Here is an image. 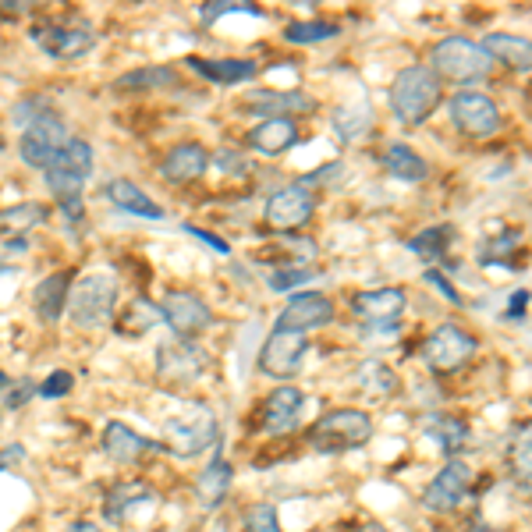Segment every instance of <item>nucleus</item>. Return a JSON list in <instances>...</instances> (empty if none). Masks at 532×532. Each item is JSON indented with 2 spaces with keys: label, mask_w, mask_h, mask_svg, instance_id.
<instances>
[{
  "label": "nucleus",
  "mask_w": 532,
  "mask_h": 532,
  "mask_svg": "<svg viewBox=\"0 0 532 532\" xmlns=\"http://www.w3.org/2000/svg\"><path fill=\"white\" fill-rule=\"evenodd\" d=\"M440 103V79L423 64L398 71V79L391 86V107L398 121L405 125H423Z\"/></svg>",
  "instance_id": "obj_1"
},
{
  "label": "nucleus",
  "mask_w": 532,
  "mask_h": 532,
  "mask_svg": "<svg viewBox=\"0 0 532 532\" xmlns=\"http://www.w3.org/2000/svg\"><path fill=\"white\" fill-rule=\"evenodd\" d=\"M114 306H118V281L110 274H86L68 291L71 323L82 330L107 327L114 320Z\"/></svg>",
  "instance_id": "obj_2"
},
{
  "label": "nucleus",
  "mask_w": 532,
  "mask_h": 532,
  "mask_svg": "<svg viewBox=\"0 0 532 532\" xmlns=\"http://www.w3.org/2000/svg\"><path fill=\"white\" fill-rule=\"evenodd\" d=\"M369 437H373V423H369V415L359 412V408H337V412H327L320 423L309 430V444L320 454L355 451V447H362Z\"/></svg>",
  "instance_id": "obj_3"
},
{
  "label": "nucleus",
  "mask_w": 532,
  "mask_h": 532,
  "mask_svg": "<svg viewBox=\"0 0 532 532\" xmlns=\"http://www.w3.org/2000/svg\"><path fill=\"white\" fill-rule=\"evenodd\" d=\"M490 64L493 61L483 54V47L462 40V36H447L430 54V71L447 82H479L490 75Z\"/></svg>",
  "instance_id": "obj_4"
},
{
  "label": "nucleus",
  "mask_w": 532,
  "mask_h": 532,
  "mask_svg": "<svg viewBox=\"0 0 532 532\" xmlns=\"http://www.w3.org/2000/svg\"><path fill=\"white\" fill-rule=\"evenodd\" d=\"M89 171H93V146L82 139H68V146L47 167V188L61 203H79V192L86 188Z\"/></svg>",
  "instance_id": "obj_5"
},
{
  "label": "nucleus",
  "mask_w": 532,
  "mask_h": 532,
  "mask_svg": "<svg viewBox=\"0 0 532 532\" xmlns=\"http://www.w3.org/2000/svg\"><path fill=\"white\" fill-rule=\"evenodd\" d=\"M167 447L181 458H192V454L206 451V447L217 440V419L206 405H188L178 415H171L164 426Z\"/></svg>",
  "instance_id": "obj_6"
},
{
  "label": "nucleus",
  "mask_w": 532,
  "mask_h": 532,
  "mask_svg": "<svg viewBox=\"0 0 532 532\" xmlns=\"http://www.w3.org/2000/svg\"><path fill=\"white\" fill-rule=\"evenodd\" d=\"M64 146H68V128H64V121L57 118V114H40V118L22 132L18 153H22V160L29 167L47 171Z\"/></svg>",
  "instance_id": "obj_7"
},
{
  "label": "nucleus",
  "mask_w": 532,
  "mask_h": 532,
  "mask_svg": "<svg viewBox=\"0 0 532 532\" xmlns=\"http://www.w3.org/2000/svg\"><path fill=\"white\" fill-rule=\"evenodd\" d=\"M476 348H479L476 337H472L469 330L444 323V327H437L426 337L423 359H426V366L437 369V373H454V369H462L465 362L476 355Z\"/></svg>",
  "instance_id": "obj_8"
},
{
  "label": "nucleus",
  "mask_w": 532,
  "mask_h": 532,
  "mask_svg": "<svg viewBox=\"0 0 532 532\" xmlns=\"http://www.w3.org/2000/svg\"><path fill=\"white\" fill-rule=\"evenodd\" d=\"M451 121L469 139H490L501 128V110L483 93H458L451 100Z\"/></svg>",
  "instance_id": "obj_9"
},
{
  "label": "nucleus",
  "mask_w": 532,
  "mask_h": 532,
  "mask_svg": "<svg viewBox=\"0 0 532 532\" xmlns=\"http://www.w3.org/2000/svg\"><path fill=\"white\" fill-rule=\"evenodd\" d=\"M160 313H164L167 327L178 334V341H192V337H199L213 323L210 306L199 295H192V291H171L164 298Z\"/></svg>",
  "instance_id": "obj_10"
},
{
  "label": "nucleus",
  "mask_w": 532,
  "mask_h": 532,
  "mask_svg": "<svg viewBox=\"0 0 532 532\" xmlns=\"http://www.w3.org/2000/svg\"><path fill=\"white\" fill-rule=\"evenodd\" d=\"M313 210H316L313 188L302 185V181L298 185H284L266 203V224L277 227V231H295V227H302L313 217Z\"/></svg>",
  "instance_id": "obj_11"
},
{
  "label": "nucleus",
  "mask_w": 532,
  "mask_h": 532,
  "mask_svg": "<svg viewBox=\"0 0 532 532\" xmlns=\"http://www.w3.org/2000/svg\"><path fill=\"white\" fill-rule=\"evenodd\" d=\"M306 334H291V330H274L266 337L263 355H259V369L274 380H288L298 373L302 359H306Z\"/></svg>",
  "instance_id": "obj_12"
},
{
  "label": "nucleus",
  "mask_w": 532,
  "mask_h": 532,
  "mask_svg": "<svg viewBox=\"0 0 532 532\" xmlns=\"http://www.w3.org/2000/svg\"><path fill=\"white\" fill-rule=\"evenodd\" d=\"M469 490H472V469L465 462H458V458H451V462L433 476V483L426 486L423 504L433 511H454L465 497H469Z\"/></svg>",
  "instance_id": "obj_13"
},
{
  "label": "nucleus",
  "mask_w": 532,
  "mask_h": 532,
  "mask_svg": "<svg viewBox=\"0 0 532 532\" xmlns=\"http://www.w3.org/2000/svg\"><path fill=\"white\" fill-rule=\"evenodd\" d=\"M334 320V302L320 291H306V295H295L288 306L281 309L274 330H291V334H306V330L327 327Z\"/></svg>",
  "instance_id": "obj_14"
},
{
  "label": "nucleus",
  "mask_w": 532,
  "mask_h": 532,
  "mask_svg": "<svg viewBox=\"0 0 532 532\" xmlns=\"http://www.w3.org/2000/svg\"><path fill=\"white\" fill-rule=\"evenodd\" d=\"M352 313L362 323L380 330H391L405 313V291L401 288H376V291H359L352 298Z\"/></svg>",
  "instance_id": "obj_15"
},
{
  "label": "nucleus",
  "mask_w": 532,
  "mask_h": 532,
  "mask_svg": "<svg viewBox=\"0 0 532 532\" xmlns=\"http://www.w3.org/2000/svg\"><path fill=\"white\" fill-rule=\"evenodd\" d=\"M36 43L57 61H75L86 50H93L96 32L89 25H43L36 29Z\"/></svg>",
  "instance_id": "obj_16"
},
{
  "label": "nucleus",
  "mask_w": 532,
  "mask_h": 532,
  "mask_svg": "<svg viewBox=\"0 0 532 532\" xmlns=\"http://www.w3.org/2000/svg\"><path fill=\"white\" fill-rule=\"evenodd\" d=\"M302 412H306V394L298 391V387H291V384L277 387V391L270 394V398H266V405H263V430L274 433V437L298 430V423H302Z\"/></svg>",
  "instance_id": "obj_17"
},
{
  "label": "nucleus",
  "mask_w": 532,
  "mask_h": 532,
  "mask_svg": "<svg viewBox=\"0 0 532 532\" xmlns=\"http://www.w3.org/2000/svg\"><path fill=\"white\" fill-rule=\"evenodd\" d=\"M206 362H210V359H206L196 345H188V341H181V345H164V348H160V355H157L160 380H164V384H171V387L188 384V380L203 376Z\"/></svg>",
  "instance_id": "obj_18"
},
{
  "label": "nucleus",
  "mask_w": 532,
  "mask_h": 532,
  "mask_svg": "<svg viewBox=\"0 0 532 532\" xmlns=\"http://www.w3.org/2000/svg\"><path fill=\"white\" fill-rule=\"evenodd\" d=\"M483 54L490 61H501L511 71H532V40L511 36V32H490L483 40Z\"/></svg>",
  "instance_id": "obj_19"
},
{
  "label": "nucleus",
  "mask_w": 532,
  "mask_h": 532,
  "mask_svg": "<svg viewBox=\"0 0 532 532\" xmlns=\"http://www.w3.org/2000/svg\"><path fill=\"white\" fill-rule=\"evenodd\" d=\"M206 164H210V153L199 142H185V146L171 149V157L160 164V178L171 181V185H185V181L199 178Z\"/></svg>",
  "instance_id": "obj_20"
},
{
  "label": "nucleus",
  "mask_w": 532,
  "mask_h": 532,
  "mask_svg": "<svg viewBox=\"0 0 532 532\" xmlns=\"http://www.w3.org/2000/svg\"><path fill=\"white\" fill-rule=\"evenodd\" d=\"M188 68L217 86H235V82H249L256 75V61H242V57H227V61L224 57H188Z\"/></svg>",
  "instance_id": "obj_21"
},
{
  "label": "nucleus",
  "mask_w": 532,
  "mask_h": 532,
  "mask_svg": "<svg viewBox=\"0 0 532 532\" xmlns=\"http://www.w3.org/2000/svg\"><path fill=\"white\" fill-rule=\"evenodd\" d=\"M249 142L263 157H277V153H284L298 142V125L291 118H266L263 125L252 128Z\"/></svg>",
  "instance_id": "obj_22"
},
{
  "label": "nucleus",
  "mask_w": 532,
  "mask_h": 532,
  "mask_svg": "<svg viewBox=\"0 0 532 532\" xmlns=\"http://www.w3.org/2000/svg\"><path fill=\"white\" fill-rule=\"evenodd\" d=\"M103 447H107L110 458L121 465L142 462V454L153 451V444H149L146 437H139V433H132L125 423H107V430H103Z\"/></svg>",
  "instance_id": "obj_23"
},
{
  "label": "nucleus",
  "mask_w": 532,
  "mask_h": 532,
  "mask_svg": "<svg viewBox=\"0 0 532 532\" xmlns=\"http://www.w3.org/2000/svg\"><path fill=\"white\" fill-rule=\"evenodd\" d=\"M107 199L118 210H125V213H132V217H146V220H160L164 217V206H157L153 199L142 192L139 185H132V181H125V178H118V181H110L107 185Z\"/></svg>",
  "instance_id": "obj_24"
},
{
  "label": "nucleus",
  "mask_w": 532,
  "mask_h": 532,
  "mask_svg": "<svg viewBox=\"0 0 532 532\" xmlns=\"http://www.w3.org/2000/svg\"><path fill=\"white\" fill-rule=\"evenodd\" d=\"M68 284H71V274L68 270H61V274H50L47 281H40V288L32 291V309H36V316H40L43 323H54L57 316H61L64 302H68Z\"/></svg>",
  "instance_id": "obj_25"
},
{
  "label": "nucleus",
  "mask_w": 532,
  "mask_h": 532,
  "mask_svg": "<svg viewBox=\"0 0 532 532\" xmlns=\"http://www.w3.org/2000/svg\"><path fill=\"white\" fill-rule=\"evenodd\" d=\"M245 103L256 110H263L266 118H291V114H302V110H313L316 100H309L306 93H266V89H256V93L245 96Z\"/></svg>",
  "instance_id": "obj_26"
},
{
  "label": "nucleus",
  "mask_w": 532,
  "mask_h": 532,
  "mask_svg": "<svg viewBox=\"0 0 532 532\" xmlns=\"http://www.w3.org/2000/svg\"><path fill=\"white\" fill-rule=\"evenodd\" d=\"M380 160H384L387 174H394V178H401V181H423L426 174H430L426 160L419 157L412 146H405V142H391Z\"/></svg>",
  "instance_id": "obj_27"
},
{
  "label": "nucleus",
  "mask_w": 532,
  "mask_h": 532,
  "mask_svg": "<svg viewBox=\"0 0 532 532\" xmlns=\"http://www.w3.org/2000/svg\"><path fill=\"white\" fill-rule=\"evenodd\" d=\"M227 490H231V465H227L224 458H217V462H210L203 472H199L196 497L203 508H217V504L227 497Z\"/></svg>",
  "instance_id": "obj_28"
},
{
  "label": "nucleus",
  "mask_w": 532,
  "mask_h": 532,
  "mask_svg": "<svg viewBox=\"0 0 532 532\" xmlns=\"http://www.w3.org/2000/svg\"><path fill=\"white\" fill-rule=\"evenodd\" d=\"M423 430H426V437L437 440V444L444 447V454H451V458H454V451H462L465 440H469V426H465L462 419H454V415H426Z\"/></svg>",
  "instance_id": "obj_29"
},
{
  "label": "nucleus",
  "mask_w": 532,
  "mask_h": 532,
  "mask_svg": "<svg viewBox=\"0 0 532 532\" xmlns=\"http://www.w3.org/2000/svg\"><path fill=\"white\" fill-rule=\"evenodd\" d=\"M451 238H454V227H447V224L426 227L423 235H415L412 242H408V249L423 259V263H437V259L447 256V245H451Z\"/></svg>",
  "instance_id": "obj_30"
},
{
  "label": "nucleus",
  "mask_w": 532,
  "mask_h": 532,
  "mask_svg": "<svg viewBox=\"0 0 532 532\" xmlns=\"http://www.w3.org/2000/svg\"><path fill=\"white\" fill-rule=\"evenodd\" d=\"M142 501H153V493L146 490L142 483H121V486H114L110 490V497H107V518L114 522V518H125L128 511L135 508V504H142Z\"/></svg>",
  "instance_id": "obj_31"
},
{
  "label": "nucleus",
  "mask_w": 532,
  "mask_h": 532,
  "mask_svg": "<svg viewBox=\"0 0 532 532\" xmlns=\"http://www.w3.org/2000/svg\"><path fill=\"white\" fill-rule=\"evenodd\" d=\"M178 82V75H174V68H139V71H128V75H121L114 86L118 89H167Z\"/></svg>",
  "instance_id": "obj_32"
},
{
  "label": "nucleus",
  "mask_w": 532,
  "mask_h": 532,
  "mask_svg": "<svg viewBox=\"0 0 532 532\" xmlns=\"http://www.w3.org/2000/svg\"><path fill=\"white\" fill-rule=\"evenodd\" d=\"M394 373L384 366V362H362L359 366V387L369 394V398H384V394L394 391Z\"/></svg>",
  "instance_id": "obj_33"
},
{
  "label": "nucleus",
  "mask_w": 532,
  "mask_h": 532,
  "mask_svg": "<svg viewBox=\"0 0 532 532\" xmlns=\"http://www.w3.org/2000/svg\"><path fill=\"white\" fill-rule=\"evenodd\" d=\"M337 25L334 22H295L284 29V40L288 43H298V47H306V43H327L337 36Z\"/></svg>",
  "instance_id": "obj_34"
},
{
  "label": "nucleus",
  "mask_w": 532,
  "mask_h": 532,
  "mask_svg": "<svg viewBox=\"0 0 532 532\" xmlns=\"http://www.w3.org/2000/svg\"><path fill=\"white\" fill-rule=\"evenodd\" d=\"M511 472H515L518 490H522L525 497H532V440L515 447V454H511Z\"/></svg>",
  "instance_id": "obj_35"
},
{
  "label": "nucleus",
  "mask_w": 532,
  "mask_h": 532,
  "mask_svg": "<svg viewBox=\"0 0 532 532\" xmlns=\"http://www.w3.org/2000/svg\"><path fill=\"white\" fill-rule=\"evenodd\" d=\"M245 532H284L277 522V511L270 504H256V508L245 515Z\"/></svg>",
  "instance_id": "obj_36"
},
{
  "label": "nucleus",
  "mask_w": 532,
  "mask_h": 532,
  "mask_svg": "<svg viewBox=\"0 0 532 532\" xmlns=\"http://www.w3.org/2000/svg\"><path fill=\"white\" fill-rule=\"evenodd\" d=\"M47 210L43 206H18V210L0 213V224H22V231H29V224H43Z\"/></svg>",
  "instance_id": "obj_37"
},
{
  "label": "nucleus",
  "mask_w": 532,
  "mask_h": 532,
  "mask_svg": "<svg viewBox=\"0 0 532 532\" xmlns=\"http://www.w3.org/2000/svg\"><path fill=\"white\" fill-rule=\"evenodd\" d=\"M71 384H75V380H71V373L57 369V373H50L47 380L40 384V394H43V398H64V394L71 391Z\"/></svg>",
  "instance_id": "obj_38"
},
{
  "label": "nucleus",
  "mask_w": 532,
  "mask_h": 532,
  "mask_svg": "<svg viewBox=\"0 0 532 532\" xmlns=\"http://www.w3.org/2000/svg\"><path fill=\"white\" fill-rule=\"evenodd\" d=\"M231 11H249V15H259V8H256V4H224V0H217V4H206V8L199 11V18H203V22L210 25L213 18L231 15Z\"/></svg>",
  "instance_id": "obj_39"
},
{
  "label": "nucleus",
  "mask_w": 532,
  "mask_h": 532,
  "mask_svg": "<svg viewBox=\"0 0 532 532\" xmlns=\"http://www.w3.org/2000/svg\"><path fill=\"white\" fill-rule=\"evenodd\" d=\"M309 277H313L309 270H284V274L270 277V284H274V291H291L295 284H306Z\"/></svg>",
  "instance_id": "obj_40"
},
{
  "label": "nucleus",
  "mask_w": 532,
  "mask_h": 532,
  "mask_svg": "<svg viewBox=\"0 0 532 532\" xmlns=\"http://www.w3.org/2000/svg\"><path fill=\"white\" fill-rule=\"evenodd\" d=\"M426 281H430L433 288H437L440 295L447 298V302H454V306H462V295H458V291L451 288V281H447V277L440 274V270H426Z\"/></svg>",
  "instance_id": "obj_41"
},
{
  "label": "nucleus",
  "mask_w": 532,
  "mask_h": 532,
  "mask_svg": "<svg viewBox=\"0 0 532 532\" xmlns=\"http://www.w3.org/2000/svg\"><path fill=\"white\" fill-rule=\"evenodd\" d=\"M525 306H529V291L525 288H518L515 295L508 298V309H504V316H508V320H525Z\"/></svg>",
  "instance_id": "obj_42"
},
{
  "label": "nucleus",
  "mask_w": 532,
  "mask_h": 532,
  "mask_svg": "<svg viewBox=\"0 0 532 532\" xmlns=\"http://www.w3.org/2000/svg\"><path fill=\"white\" fill-rule=\"evenodd\" d=\"M185 231H192L196 238H203L206 245H213L217 252H227V242H220V238H213V235H206V231H196V227H185Z\"/></svg>",
  "instance_id": "obj_43"
},
{
  "label": "nucleus",
  "mask_w": 532,
  "mask_h": 532,
  "mask_svg": "<svg viewBox=\"0 0 532 532\" xmlns=\"http://www.w3.org/2000/svg\"><path fill=\"white\" fill-rule=\"evenodd\" d=\"M64 532H100V529H96L93 522H75V525H68Z\"/></svg>",
  "instance_id": "obj_44"
},
{
  "label": "nucleus",
  "mask_w": 532,
  "mask_h": 532,
  "mask_svg": "<svg viewBox=\"0 0 532 532\" xmlns=\"http://www.w3.org/2000/svg\"><path fill=\"white\" fill-rule=\"evenodd\" d=\"M359 532H387V529H384V525H380V522H369V525H362Z\"/></svg>",
  "instance_id": "obj_45"
},
{
  "label": "nucleus",
  "mask_w": 532,
  "mask_h": 532,
  "mask_svg": "<svg viewBox=\"0 0 532 532\" xmlns=\"http://www.w3.org/2000/svg\"><path fill=\"white\" fill-rule=\"evenodd\" d=\"M469 532H497V529H486V525H476V529H469Z\"/></svg>",
  "instance_id": "obj_46"
},
{
  "label": "nucleus",
  "mask_w": 532,
  "mask_h": 532,
  "mask_svg": "<svg viewBox=\"0 0 532 532\" xmlns=\"http://www.w3.org/2000/svg\"><path fill=\"white\" fill-rule=\"evenodd\" d=\"M0 387H8V376H4V373H0Z\"/></svg>",
  "instance_id": "obj_47"
},
{
  "label": "nucleus",
  "mask_w": 532,
  "mask_h": 532,
  "mask_svg": "<svg viewBox=\"0 0 532 532\" xmlns=\"http://www.w3.org/2000/svg\"><path fill=\"white\" fill-rule=\"evenodd\" d=\"M0 469H4V458H0Z\"/></svg>",
  "instance_id": "obj_48"
}]
</instances>
